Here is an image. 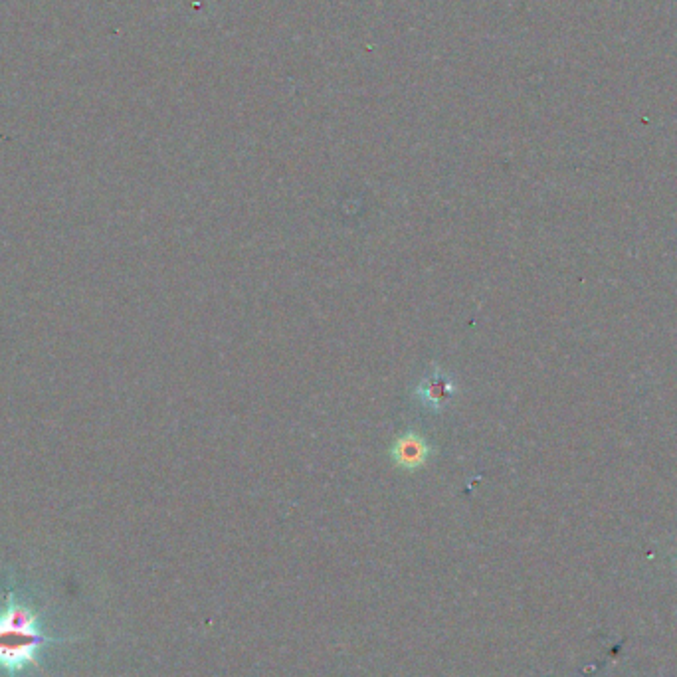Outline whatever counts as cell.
<instances>
[{
	"label": "cell",
	"instance_id": "obj_1",
	"mask_svg": "<svg viewBox=\"0 0 677 677\" xmlns=\"http://www.w3.org/2000/svg\"><path fill=\"white\" fill-rule=\"evenodd\" d=\"M76 638L46 634L40 612L16 592H8L0 608V672L20 677L28 670H42V652L50 644H64Z\"/></svg>",
	"mask_w": 677,
	"mask_h": 677
},
{
	"label": "cell",
	"instance_id": "obj_2",
	"mask_svg": "<svg viewBox=\"0 0 677 677\" xmlns=\"http://www.w3.org/2000/svg\"><path fill=\"white\" fill-rule=\"evenodd\" d=\"M432 456L430 442L418 432H406L398 436L390 448V458L396 468L416 472L428 464Z\"/></svg>",
	"mask_w": 677,
	"mask_h": 677
},
{
	"label": "cell",
	"instance_id": "obj_3",
	"mask_svg": "<svg viewBox=\"0 0 677 677\" xmlns=\"http://www.w3.org/2000/svg\"><path fill=\"white\" fill-rule=\"evenodd\" d=\"M458 392L454 379L442 371H434L420 381L416 388V398L428 410L440 412Z\"/></svg>",
	"mask_w": 677,
	"mask_h": 677
}]
</instances>
